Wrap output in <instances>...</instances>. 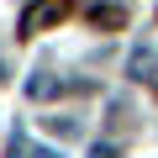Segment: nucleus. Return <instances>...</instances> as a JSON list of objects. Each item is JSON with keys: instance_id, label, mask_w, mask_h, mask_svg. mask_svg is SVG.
Listing matches in <instances>:
<instances>
[{"instance_id": "obj_1", "label": "nucleus", "mask_w": 158, "mask_h": 158, "mask_svg": "<svg viewBox=\"0 0 158 158\" xmlns=\"http://www.w3.org/2000/svg\"><path fill=\"white\" fill-rule=\"evenodd\" d=\"M63 11H69V0H37V6L21 16V32H42V27H48V21H58Z\"/></svg>"}, {"instance_id": "obj_2", "label": "nucleus", "mask_w": 158, "mask_h": 158, "mask_svg": "<svg viewBox=\"0 0 158 158\" xmlns=\"http://www.w3.org/2000/svg\"><path fill=\"white\" fill-rule=\"evenodd\" d=\"M153 69H158V58H153V48H137V53H132V79H158Z\"/></svg>"}, {"instance_id": "obj_3", "label": "nucleus", "mask_w": 158, "mask_h": 158, "mask_svg": "<svg viewBox=\"0 0 158 158\" xmlns=\"http://www.w3.org/2000/svg\"><path fill=\"white\" fill-rule=\"evenodd\" d=\"M63 85H58V79H48V74H37V79H27V95L32 100H48V95H58Z\"/></svg>"}, {"instance_id": "obj_4", "label": "nucleus", "mask_w": 158, "mask_h": 158, "mask_svg": "<svg viewBox=\"0 0 158 158\" xmlns=\"http://www.w3.org/2000/svg\"><path fill=\"white\" fill-rule=\"evenodd\" d=\"M90 158H116V148H106V142H100V148H90Z\"/></svg>"}, {"instance_id": "obj_5", "label": "nucleus", "mask_w": 158, "mask_h": 158, "mask_svg": "<svg viewBox=\"0 0 158 158\" xmlns=\"http://www.w3.org/2000/svg\"><path fill=\"white\" fill-rule=\"evenodd\" d=\"M32 158H58V153H53V148H37V153H32Z\"/></svg>"}, {"instance_id": "obj_6", "label": "nucleus", "mask_w": 158, "mask_h": 158, "mask_svg": "<svg viewBox=\"0 0 158 158\" xmlns=\"http://www.w3.org/2000/svg\"><path fill=\"white\" fill-rule=\"evenodd\" d=\"M0 79H6V63H0Z\"/></svg>"}]
</instances>
